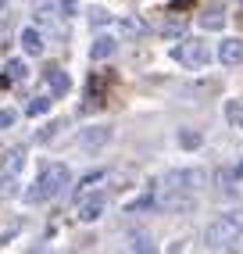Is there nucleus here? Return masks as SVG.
<instances>
[{
  "instance_id": "b1692460",
  "label": "nucleus",
  "mask_w": 243,
  "mask_h": 254,
  "mask_svg": "<svg viewBox=\"0 0 243 254\" xmlns=\"http://www.w3.org/2000/svg\"><path fill=\"white\" fill-rule=\"evenodd\" d=\"M7 36H11V25H7L4 18H0V43H7Z\"/></svg>"
},
{
  "instance_id": "423d86ee",
  "label": "nucleus",
  "mask_w": 243,
  "mask_h": 254,
  "mask_svg": "<svg viewBox=\"0 0 243 254\" xmlns=\"http://www.w3.org/2000/svg\"><path fill=\"white\" fill-rule=\"evenodd\" d=\"M43 79H47V86H50V93H54V97H64L68 90H72V79H68V72L58 68V64H50V68L43 72Z\"/></svg>"
},
{
  "instance_id": "20e7f679",
  "label": "nucleus",
  "mask_w": 243,
  "mask_h": 254,
  "mask_svg": "<svg viewBox=\"0 0 243 254\" xmlns=\"http://www.w3.org/2000/svg\"><path fill=\"white\" fill-rule=\"evenodd\" d=\"M104 208H108V197L90 190V193L79 197V211H75V218H79V222H97V218L104 215Z\"/></svg>"
},
{
  "instance_id": "9b49d317",
  "label": "nucleus",
  "mask_w": 243,
  "mask_h": 254,
  "mask_svg": "<svg viewBox=\"0 0 243 254\" xmlns=\"http://www.w3.org/2000/svg\"><path fill=\"white\" fill-rule=\"evenodd\" d=\"M197 22H200V29H207V32H218V29L225 25V14H222L218 7H211V11H204Z\"/></svg>"
},
{
  "instance_id": "4be33fe9",
  "label": "nucleus",
  "mask_w": 243,
  "mask_h": 254,
  "mask_svg": "<svg viewBox=\"0 0 243 254\" xmlns=\"http://www.w3.org/2000/svg\"><path fill=\"white\" fill-rule=\"evenodd\" d=\"M75 7H79L75 0H61V4H58V11L64 14V18H68V14H75Z\"/></svg>"
},
{
  "instance_id": "f257e3e1",
  "label": "nucleus",
  "mask_w": 243,
  "mask_h": 254,
  "mask_svg": "<svg viewBox=\"0 0 243 254\" xmlns=\"http://www.w3.org/2000/svg\"><path fill=\"white\" fill-rule=\"evenodd\" d=\"M207 183L204 168H179V172H168L158 186H154V208L176 211V208H189L193 204V193Z\"/></svg>"
},
{
  "instance_id": "6ab92c4d",
  "label": "nucleus",
  "mask_w": 243,
  "mask_h": 254,
  "mask_svg": "<svg viewBox=\"0 0 243 254\" xmlns=\"http://www.w3.org/2000/svg\"><path fill=\"white\" fill-rule=\"evenodd\" d=\"M14 122H18V111H11V108H0V129H11Z\"/></svg>"
},
{
  "instance_id": "412c9836",
  "label": "nucleus",
  "mask_w": 243,
  "mask_h": 254,
  "mask_svg": "<svg viewBox=\"0 0 243 254\" xmlns=\"http://www.w3.org/2000/svg\"><path fill=\"white\" fill-rule=\"evenodd\" d=\"M90 22H93V25H108V11H104V7H93V11H90Z\"/></svg>"
},
{
  "instance_id": "4468645a",
  "label": "nucleus",
  "mask_w": 243,
  "mask_h": 254,
  "mask_svg": "<svg viewBox=\"0 0 243 254\" xmlns=\"http://www.w3.org/2000/svg\"><path fill=\"white\" fill-rule=\"evenodd\" d=\"M179 147L197 150V147H200V132H197V129H179Z\"/></svg>"
},
{
  "instance_id": "f03ea898",
  "label": "nucleus",
  "mask_w": 243,
  "mask_h": 254,
  "mask_svg": "<svg viewBox=\"0 0 243 254\" xmlns=\"http://www.w3.org/2000/svg\"><path fill=\"white\" fill-rule=\"evenodd\" d=\"M72 183V172H68V165H58V161H50L40 168V176L36 183H32V190H25V200L29 204H43V200H54L64 193V186Z\"/></svg>"
},
{
  "instance_id": "a211bd4d",
  "label": "nucleus",
  "mask_w": 243,
  "mask_h": 254,
  "mask_svg": "<svg viewBox=\"0 0 243 254\" xmlns=\"http://www.w3.org/2000/svg\"><path fill=\"white\" fill-rule=\"evenodd\" d=\"M225 118H229L233 126H243V104H236V100H229V104H225Z\"/></svg>"
},
{
  "instance_id": "f3484780",
  "label": "nucleus",
  "mask_w": 243,
  "mask_h": 254,
  "mask_svg": "<svg viewBox=\"0 0 243 254\" xmlns=\"http://www.w3.org/2000/svg\"><path fill=\"white\" fill-rule=\"evenodd\" d=\"M104 179H108V172H93V176H86V179H82V186H79V197H82V193H90V190H97Z\"/></svg>"
},
{
  "instance_id": "5701e85b",
  "label": "nucleus",
  "mask_w": 243,
  "mask_h": 254,
  "mask_svg": "<svg viewBox=\"0 0 243 254\" xmlns=\"http://www.w3.org/2000/svg\"><path fill=\"white\" fill-rule=\"evenodd\" d=\"M179 32H182V22H168L165 25V36H179Z\"/></svg>"
},
{
  "instance_id": "2eb2a0df",
  "label": "nucleus",
  "mask_w": 243,
  "mask_h": 254,
  "mask_svg": "<svg viewBox=\"0 0 243 254\" xmlns=\"http://www.w3.org/2000/svg\"><path fill=\"white\" fill-rule=\"evenodd\" d=\"M118 29H122V36H143V22L140 18H122Z\"/></svg>"
},
{
  "instance_id": "1a4fd4ad",
  "label": "nucleus",
  "mask_w": 243,
  "mask_h": 254,
  "mask_svg": "<svg viewBox=\"0 0 243 254\" xmlns=\"http://www.w3.org/2000/svg\"><path fill=\"white\" fill-rule=\"evenodd\" d=\"M218 58H222V64H229V68H233V64H240V61H243V43H240V40H225V43L218 47Z\"/></svg>"
},
{
  "instance_id": "dca6fc26",
  "label": "nucleus",
  "mask_w": 243,
  "mask_h": 254,
  "mask_svg": "<svg viewBox=\"0 0 243 254\" xmlns=\"http://www.w3.org/2000/svg\"><path fill=\"white\" fill-rule=\"evenodd\" d=\"M47 108H50V100H47V97H32L29 104H25V115L36 118V115H47Z\"/></svg>"
},
{
  "instance_id": "ddd939ff",
  "label": "nucleus",
  "mask_w": 243,
  "mask_h": 254,
  "mask_svg": "<svg viewBox=\"0 0 243 254\" xmlns=\"http://www.w3.org/2000/svg\"><path fill=\"white\" fill-rule=\"evenodd\" d=\"M129 251H140V254L143 251H154V236L150 233H132L129 236Z\"/></svg>"
},
{
  "instance_id": "39448f33",
  "label": "nucleus",
  "mask_w": 243,
  "mask_h": 254,
  "mask_svg": "<svg viewBox=\"0 0 243 254\" xmlns=\"http://www.w3.org/2000/svg\"><path fill=\"white\" fill-rule=\"evenodd\" d=\"M111 136H115L111 126H90V129L79 132V147L82 150H100L104 143H111Z\"/></svg>"
},
{
  "instance_id": "6e6552de",
  "label": "nucleus",
  "mask_w": 243,
  "mask_h": 254,
  "mask_svg": "<svg viewBox=\"0 0 243 254\" xmlns=\"http://www.w3.org/2000/svg\"><path fill=\"white\" fill-rule=\"evenodd\" d=\"M22 50L25 54H43V32L36 29V25H29V29H22Z\"/></svg>"
},
{
  "instance_id": "0eeeda50",
  "label": "nucleus",
  "mask_w": 243,
  "mask_h": 254,
  "mask_svg": "<svg viewBox=\"0 0 243 254\" xmlns=\"http://www.w3.org/2000/svg\"><path fill=\"white\" fill-rule=\"evenodd\" d=\"M22 168H25V150H22V147H11V150H4V158H0V172L14 179V176L22 172Z\"/></svg>"
},
{
  "instance_id": "aec40b11",
  "label": "nucleus",
  "mask_w": 243,
  "mask_h": 254,
  "mask_svg": "<svg viewBox=\"0 0 243 254\" xmlns=\"http://www.w3.org/2000/svg\"><path fill=\"white\" fill-rule=\"evenodd\" d=\"M36 22L50 25V22H54V7H36Z\"/></svg>"
},
{
  "instance_id": "7ed1b4c3",
  "label": "nucleus",
  "mask_w": 243,
  "mask_h": 254,
  "mask_svg": "<svg viewBox=\"0 0 243 254\" xmlns=\"http://www.w3.org/2000/svg\"><path fill=\"white\" fill-rule=\"evenodd\" d=\"M172 58H176L182 68L197 72V68H204V64L211 61V50H207L204 40H182L179 47H172Z\"/></svg>"
},
{
  "instance_id": "9d476101",
  "label": "nucleus",
  "mask_w": 243,
  "mask_h": 254,
  "mask_svg": "<svg viewBox=\"0 0 243 254\" xmlns=\"http://www.w3.org/2000/svg\"><path fill=\"white\" fill-rule=\"evenodd\" d=\"M115 50H118V43H115L111 36H97V40L90 43V58H93V61H104V58H111Z\"/></svg>"
},
{
  "instance_id": "f8f14e48",
  "label": "nucleus",
  "mask_w": 243,
  "mask_h": 254,
  "mask_svg": "<svg viewBox=\"0 0 243 254\" xmlns=\"http://www.w3.org/2000/svg\"><path fill=\"white\" fill-rule=\"evenodd\" d=\"M25 75H29L25 61H7V64H4V82H22Z\"/></svg>"
}]
</instances>
